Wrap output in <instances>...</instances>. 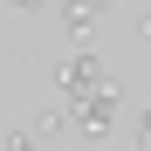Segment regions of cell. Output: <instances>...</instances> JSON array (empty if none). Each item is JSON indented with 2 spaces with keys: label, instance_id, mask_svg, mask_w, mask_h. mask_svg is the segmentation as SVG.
<instances>
[{
  "label": "cell",
  "instance_id": "1",
  "mask_svg": "<svg viewBox=\"0 0 151 151\" xmlns=\"http://www.w3.org/2000/svg\"><path fill=\"white\" fill-rule=\"evenodd\" d=\"M55 83L69 89V103H76V96H89V89H103L110 76H103V62H96L89 48H83V55H69V62H62V76H55Z\"/></svg>",
  "mask_w": 151,
  "mask_h": 151
},
{
  "label": "cell",
  "instance_id": "2",
  "mask_svg": "<svg viewBox=\"0 0 151 151\" xmlns=\"http://www.w3.org/2000/svg\"><path fill=\"white\" fill-rule=\"evenodd\" d=\"M55 137H69V110H35L28 144H55Z\"/></svg>",
  "mask_w": 151,
  "mask_h": 151
},
{
  "label": "cell",
  "instance_id": "3",
  "mask_svg": "<svg viewBox=\"0 0 151 151\" xmlns=\"http://www.w3.org/2000/svg\"><path fill=\"white\" fill-rule=\"evenodd\" d=\"M62 21H69V35H76V41H89V28H96V7H89V0H62Z\"/></svg>",
  "mask_w": 151,
  "mask_h": 151
},
{
  "label": "cell",
  "instance_id": "4",
  "mask_svg": "<svg viewBox=\"0 0 151 151\" xmlns=\"http://www.w3.org/2000/svg\"><path fill=\"white\" fill-rule=\"evenodd\" d=\"M14 7H21V14H41V7H48V0H14Z\"/></svg>",
  "mask_w": 151,
  "mask_h": 151
},
{
  "label": "cell",
  "instance_id": "5",
  "mask_svg": "<svg viewBox=\"0 0 151 151\" xmlns=\"http://www.w3.org/2000/svg\"><path fill=\"white\" fill-rule=\"evenodd\" d=\"M89 7H96V14H103V7H117V0H89Z\"/></svg>",
  "mask_w": 151,
  "mask_h": 151
}]
</instances>
